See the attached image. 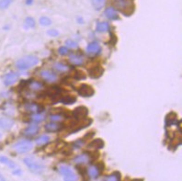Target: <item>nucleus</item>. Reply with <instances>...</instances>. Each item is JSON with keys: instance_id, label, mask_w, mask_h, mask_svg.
<instances>
[{"instance_id": "bb28decb", "label": "nucleus", "mask_w": 182, "mask_h": 181, "mask_svg": "<svg viewBox=\"0 0 182 181\" xmlns=\"http://www.w3.org/2000/svg\"><path fill=\"white\" fill-rule=\"evenodd\" d=\"M54 69L56 70V71H58V72L64 73V72L67 71V70L69 69V67L66 64H63V63H56L54 64Z\"/></svg>"}, {"instance_id": "2eb2a0df", "label": "nucleus", "mask_w": 182, "mask_h": 181, "mask_svg": "<svg viewBox=\"0 0 182 181\" xmlns=\"http://www.w3.org/2000/svg\"><path fill=\"white\" fill-rule=\"evenodd\" d=\"M105 16L110 20H118L120 19L119 15H118V12L116 11V9L112 7H107L106 10H105Z\"/></svg>"}, {"instance_id": "473e14b6", "label": "nucleus", "mask_w": 182, "mask_h": 181, "mask_svg": "<svg viewBox=\"0 0 182 181\" xmlns=\"http://www.w3.org/2000/svg\"><path fill=\"white\" fill-rule=\"evenodd\" d=\"M50 120L54 122H59L61 121H63V116H62L61 114H52L51 116H50Z\"/></svg>"}, {"instance_id": "79ce46f5", "label": "nucleus", "mask_w": 182, "mask_h": 181, "mask_svg": "<svg viewBox=\"0 0 182 181\" xmlns=\"http://www.w3.org/2000/svg\"><path fill=\"white\" fill-rule=\"evenodd\" d=\"M0 181H7V180L5 178H4V176L1 174H0Z\"/></svg>"}, {"instance_id": "ea45409f", "label": "nucleus", "mask_w": 182, "mask_h": 181, "mask_svg": "<svg viewBox=\"0 0 182 181\" xmlns=\"http://www.w3.org/2000/svg\"><path fill=\"white\" fill-rule=\"evenodd\" d=\"M20 173H21V171H20L19 169H15V171H13L14 175H20Z\"/></svg>"}, {"instance_id": "2f4dec72", "label": "nucleus", "mask_w": 182, "mask_h": 181, "mask_svg": "<svg viewBox=\"0 0 182 181\" xmlns=\"http://www.w3.org/2000/svg\"><path fill=\"white\" fill-rule=\"evenodd\" d=\"M31 119L34 122H41L44 120V116L41 113H36L34 115H32Z\"/></svg>"}, {"instance_id": "aec40b11", "label": "nucleus", "mask_w": 182, "mask_h": 181, "mask_svg": "<svg viewBox=\"0 0 182 181\" xmlns=\"http://www.w3.org/2000/svg\"><path fill=\"white\" fill-rule=\"evenodd\" d=\"M110 30V24L106 21H101L97 24L96 30L98 32H106Z\"/></svg>"}, {"instance_id": "0eeeda50", "label": "nucleus", "mask_w": 182, "mask_h": 181, "mask_svg": "<svg viewBox=\"0 0 182 181\" xmlns=\"http://www.w3.org/2000/svg\"><path fill=\"white\" fill-rule=\"evenodd\" d=\"M14 125V121L10 118L2 117L0 118V129L8 131L10 130Z\"/></svg>"}, {"instance_id": "4c0bfd02", "label": "nucleus", "mask_w": 182, "mask_h": 181, "mask_svg": "<svg viewBox=\"0 0 182 181\" xmlns=\"http://www.w3.org/2000/svg\"><path fill=\"white\" fill-rule=\"evenodd\" d=\"M74 78L76 80H80V79H85V76L80 71H76V74L74 75Z\"/></svg>"}, {"instance_id": "c756f323", "label": "nucleus", "mask_w": 182, "mask_h": 181, "mask_svg": "<svg viewBox=\"0 0 182 181\" xmlns=\"http://www.w3.org/2000/svg\"><path fill=\"white\" fill-rule=\"evenodd\" d=\"M13 0H0V9H7L11 5Z\"/></svg>"}, {"instance_id": "1a4fd4ad", "label": "nucleus", "mask_w": 182, "mask_h": 181, "mask_svg": "<svg viewBox=\"0 0 182 181\" xmlns=\"http://www.w3.org/2000/svg\"><path fill=\"white\" fill-rule=\"evenodd\" d=\"M18 80V74H16L14 72L7 73V75L4 76V84L6 86H11L16 83V81Z\"/></svg>"}, {"instance_id": "cd10ccee", "label": "nucleus", "mask_w": 182, "mask_h": 181, "mask_svg": "<svg viewBox=\"0 0 182 181\" xmlns=\"http://www.w3.org/2000/svg\"><path fill=\"white\" fill-rule=\"evenodd\" d=\"M64 181H77V176L72 171L64 176Z\"/></svg>"}, {"instance_id": "4be33fe9", "label": "nucleus", "mask_w": 182, "mask_h": 181, "mask_svg": "<svg viewBox=\"0 0 182 181\" xmlns=\"http://www.w3.org/2000/svg\"><path fill=\"white\" fill-rule=\"evenodd\" d=\"M103 146H104V142L100 139L94 140V141L92 143H90L88 145L89 148H93V149H100V148H102Z\"/></svg>"}, {"instance_id": "9b49d317", "label": "nucleus", "mask_w": 182, "mask_h": 181, "mask_svg": "<svg viewBox=\"0 0 182 181\" xmlns=\"http://www.w3.org/2000/svg\"><path fill=\"white\" fill-rule=\"evenodd\" d=\"M44 128L47 131H50V133H55V131H61L62 129H63L64 125L61 124V123H56L54 121H52V122L46 123L44 126Z\"/></svg>"}, {"instance_id": "a211bd4d", "label": "nucleus", "mask_w": 182, "mask_h": 181, "mask_svg": "<svg viewBox=\"0 0 182 181\" xmlns=\"http://www.w3.org/2000/svg\"><path fill=\"white\" fill-rule=\"evenodd\" d=\"M99 173H100V170H99V168L97 166H91L88 167V176L93 179L98 178Z\"/></svg>"}, {"instance_id": "f3484780", "label": "nucleus", "mask_w": 182, "mask_h": 181, "mask_svg": "<svg viewBox=\"0 0 182 181\" xmlns=\"http://www.w3.org/2000/svg\"><path fill=\"white\" fill-rule=\"evenodd\" d=\"M39 131V126H37L36 124H32L27 127L24 131V134L27 135V136H33Z\"/></svg>"}, {"instance_id": "dca6fc26", "label": "nucleus", "mask_w": 182, "mask_h": 181, "mask_svg": "<svg viewBox=\"0 0 182 181\" xmlns=\"http://www.w3.org/2000/svg\"><path fill=\"white\" fill-rule=\"evenodd\" d=\"M104 73V69L100 66H95L92 69L89 70V76L91 78H94V79H97L99 78Z\"/></svg>"}, {"instance_id": "39448f33", "label": "nucleus", "mask_w": 182, "mask_h": 181, "mask_svg": "<svg viewBox=\"0 0 182 181\" xmlns=\"http://www.w3.org/2000/svg\"><path fill=\"white\" fill-rule=\"evenodd\" d=\"M115 7H117L119 10L123 11V14L125 13V11H128L132 9V3L131 0H117L115 2Z\"/></svg>"}, {"instance_id": "20e7f679", "label": "nucleus", "mask_w": 182, "mask_h": 181, "mask_svg": "<svg viewBox=\"0 0 182 181\" xmlns=\"http://www.w3.org/2000/svg\"><path fill=\"white\" fill-rule=\"evenodd\" d=\"M86 53L90 56V57H94L98 54H99L101 52V46L99 45L98 42H92L88 44V46H86Z\"/></svg>"}, {"instance_id": "a878e982", "label": "nucleus", "mask_w": 182, "mask_h": 181, "mask_svg": "<svg viewBox=\"0 0 182 181\" xmlns=\"http://www.w3.org/2000/svg\"><path fill=\"white\" fill-rule=\"evenodd\" d=\"M121 180V174L119 172H114L113 174L108 176L104 181H120Z\"/></svg>"}, {"instance_id": "412c9836", "label": "nucleus", "mask_w": 182, "mask_h": 181, "mask_svg": "<svg viewBox=\"0 0 182 181\" xmlns=\"http://www.w3.org/2000/svg\"><path fill=\"white\" fill-rule=\"evenodd\" d=\"M49 142H50V137L48 136V135H41V136L38 137V138L35 140L36 145H39V146L47 145Z\"/></svg>"}, {"instance_id": "c9c22d12", "label": "nucleus", "mask_w": 182, "mask_h": 181, "mask_svg": "<svg viewBox=\"0 0 182 181\" xmlns=\"http://www.w3.org/2000/svg\"><path fill=\"white\" fill-rule=\"evenodd\" d=\"M58 52H59L61 55H66L69 52V49L66 46L60 47L59 49H58Z\"/></svg>"}, {"instance_id": "6ab92c4d", "label": "nucleus", "mask_w": 182, "mask_h": 181, "mask_svg": "<svg viewBox=\"0 0 182 181\" xmlns=\"http://www.w3.org/2000/svg\"><path fill=\"white\" fill-rule=\"evenodd\" d=\"M0 163L6 164V166H7L9 168H12V169H16L17 168V164L4 155H0Z\"/></svg>"}, {"instance_id": "a19ab883", "label": "nucleus", "mask_w": 182, "mask_h": 181, "mask_svg": "<svg viewBox=\"0 0 182 181\" xmlns=\"http://www.w3.org/2000/svg\"><path fill=\"white\" fill-rule=\"evenodd\" d=\"M33 3V0H26V4L27 5H31Z\"/></svg>"}, {"instance_id": "c85d7f7f", "label": "nucleus", "mask_w": 182, "mask_h": 181, "mask_svg": "<svg viewBox=\"0 0 182 181\" xmlns=\"http://www.w3.org/2000/svg\"><path fill=\"white\" fill-rule=\"evenodd\" d=\"M60 88H56V86H53V88H51L49 89V91H48V93H49V95L51 96V97H57L58 95H60Z\"/></svg>"}, {"instance_id": "58836bf2", "label": "nucleus", "mask_w": 182, "mask_h": 181, "mask_svg": "<svg viewBox=\"0 0 182 181\" xmlns=\"http://www.w3.org/2000/svg\"><path fill=\"white\" fill-rule=\"evenodd\" d=\"M83 145H84V141H83V140H78V141H76V143H74V148H80Z\"/></svg>"}, {"instance_id": "e433bc0d", "label": "nucleus", "mask_w": 182, "mask_h": 181, "mask_svg": "<svg viewBox=\"0 0 182 181\" xmlns=\"http://www.w3.org/2000/svg\"><path fill=\"white\" fill-rule=\"evenodd\" d=\"M47 34L49 36H52V37H57L59 35V32H58L57 30H54V29H52V30H49L47 31Z\"/></svg>"}, {"instance_id": "5701e85b", "label": "nucleus", "mask_w": 182, "mask_h": 181, "mask_svg": "<svg viewBox=\"0 0 182 181\" xmlns=\"http://www.w3.org/2000/svg\"><path fill=\"white\" fill-rule=\"evenodd\" d=\"M76 97L72 96H64L60 98V101L64 105H72L76 102Z\"/></svg>"}, {"instance_id": "f8f14e48", "label": "nucleus", "mask_w": 182, "mask_h": 181, "mask_svg": "<svg viewBox=\"0 0 182 181\" xmlns=\"http://www.w3.org/2000/svg\"><path fill=\"white\" fill-rule=\"evenodd\" d=\"M84 56L79 53H73L69 56V62L74 65H81L84 64Z\"/></svg>"}, {"instance_id": "f257e3e1", "label": "nucleus", "mask_w": 182, "mask_h": 181, "mask_svg": "<svg viewBox=\"0 0 182 181\" xmlns=\"http://www.w3.org/2000/svg\"><path fill=\"white\" fill-rule=\"evenodd\" d=\"M39 63V59L34 55H27L22 57L19 60L17 61L16 66L19 70H27L30 69Z\"/></svg>"}, {"instance_id": "72a5a7b5", "label": "nucleus", "mask_w": 182, "mask_h": 181, "mask_svg": "<svg viewBox=\"0 0 182 181\" xmlns=\"http://www.w3.org/2000/svg\"><path fill=\"white\" fill-rule=\"evenodd\" d=\"M65 46L67 48H77L78 43L76 42H74V40H65Z\"/></svg>"}, {"instance_id": "c03bdc74", "label": "nucleus", "mask_w": 182, "mask_h": 181, "mask_svg": "<svg viewBox=\"0 0 182 181\" xmlns=\"http://www.w3.org/2000/svg\"><path fill=\"white\" fill-rule=\"evenodd\" d=\"M0 138H1V134H0Z\"/></svg>"}, {"instance_id": "4468645a", "label": "nucleus", "mask_w": 182, "mask_h": 181, "mask_svg": "<svg viewBox=\"0 0 182 181\" xmlns=\"http://www.w3.org/2000/svg\"><path fill=\"white\" fill-rule=\"evenodd\" d=\"M25 109H26L29 112H31L33 114L41 113V111H43V107L39 104H36V103H28L25 105Z\"/></svg>"}, {"instance_id": "7c9ffc66", "label": "nucleus", "mask_w": 182, "mask_h": 181, "mask_svg": "<svg viewBox=\"0 0 182 181\" xmlns=\"http://www.w3.org/2000/svg\"><path fill=\"white\" fill-rule=\"evenodd\" d=\"M40 24L41 26H50L52 24V20L48 17H41L40 19Z\"/></svg>"}, {"instance_id": "37998d69", "label": "nucleus", "mask_w": 182, "mask_h": 181, "mask_svg": "<svg viewBox=\"0 0 182 181\" xmlns=\"http://www.w3.org/2000/svg\"><path fill=\"white\" fill-rule=\"evenodd\" d=\"M134 181H143V180H139V179H135V180H134Z\"/></svg>"}, {"instance_id": "f704fd0d", "label": "nucleus", "mask_w": 182, "mask_h": 181, "mask_svg": "<svg viewBox=\"0 0 182 181\" xmlns=\"http://www.w3.org/2000/svg\"><path fill=\"white\" fill-rule=\"evenodd\" d=\"M25 24L30 28H34L35 27V20L33 19V18H31V17H28V18H26V19H25Z\"/></svg>"}, {"instance_id": "7ed1b4c3", "label": "nucleus", "mask_w": 182, "mask_h": 181, "mask_svg": "<svg viewBox=\"0 0 182 181\" xmlns=\"http://www.w3.org/2000/svg\"><path fill=\"white\" fill-rule=\"evenodd\" d=\"M33 147V145L29 140H20L19 142L15 143L14 149L18 152L19 154H25L30 152Z\"/></svg>"}, {"instance_id": "393cba45", "label": "nucleus", "mask_w": 182, "mask_h": 181, "mask_svg": "<svg viewBox=\"0 0 182 181\" xmlns=\"http://www.w3.org/2000/svg\"><path fill=\"white\" fill-rule=\"evenodd\" d=\"M91 2L96 10H100L105 5V0H91Z\"/></svg>"}, {"instance_id": "ddd939ff", "label": "nucleus", "mask_w": 182, "mask_h": 181, "mask_svg": "<svg viewBox=\"0 0 182 181\" xmlns=\"http://www.w3.org/2000/svg\"><path fill=\"white\" fill-rule=\"evenodd\" d=\"M88 109L84 106L77 107V108L74 110V116L77 119H84L88 116Z\"/></svg>"}, {"instance_id": "423d86ee", "label": "nucleus", "mask_w": 182, "mask_h": 181, "mask_svg": "<svg viewBox=\"0 0 182 181\" xmlns=\"http://www.w3.org/2000/svg\"><path fill=\"white\" fill-rule=\"evenodd\" d=\"M78 93H79V95L84 97H88L93 96L94 94V89L91 88L90 86L88 85H82L79 89H78Z\"/></svg>"}, {"instance_id": "b1692460", "label": "nucleus", "mask_w": 182, "mask_h": 181, "mask_svg": "<svg viewBox=\"0 0 182 181\" xmlns=\"http://www.w3.org/2000/svg\"><path fill=\"white\" fill-rule=\"evenodd\" d=\"M29 88L32 90H34V91H39V90L43 88V84H41V82L32 81L31 83L29 85Z\"/></svg>"}, {"instance_id": "6e6552de", "label": "nucleus", "mask_w": 182, "mask_h": 181, "mask_svg": "<svg viewBox=\"0 0 182 181\" xmlns=\"http://www.w3.org/2000/svg\"><path fill=\"white\" fill-rule=\"evenodd\" d=\"M91 160H92L91 155L86 153H84V154H78L77 156H76V157L74 158V162L78 164H86V163L90 162Z\"/></svg>"}, {"instance_id": "9d476101", "label": "nucleus", "mask_w": 182, "mask_h": 181, "mask_svg": "<svg viewBox=\"0 0 182 181\" xmlns=\"http://www.w3.org/2000/svg\"><path fill=\"white\" fill-rule=\"evenodd\" d=\"M41 76L48 82H55L57 80L56 74L52 71H50V70H43V71H41Z\"/></svg>"}, {"instance_id": "f03ea898", "label": "nucleus", "mask_w": 182, "mask_h": 181, "mask_svg": "<svg viewBox=\"0 0 182 181\" xmlns=\"http://www.w3.org/2000/svg\"><path fill=\"white\" fill-rule=\"evenodd\" d=\"M24 164L28 166L30 170L34 173H41L44 169V166L41 164L39 161H37L33 157H26L23 159Z\"/></svg>"}]
</instances>
